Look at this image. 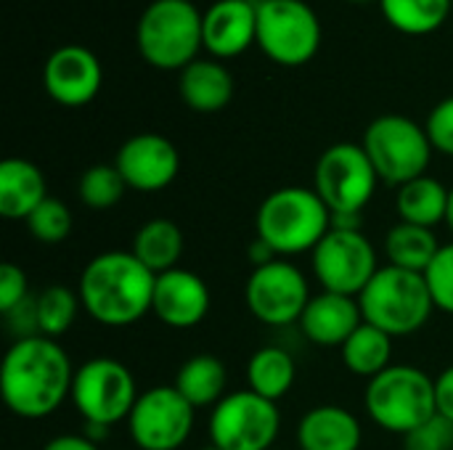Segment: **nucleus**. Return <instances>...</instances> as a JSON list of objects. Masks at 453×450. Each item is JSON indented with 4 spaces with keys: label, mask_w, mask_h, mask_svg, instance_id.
I'll return each instance as SVG.
<instances>
[{
    "label": "nucleus",
    "mask_w": 453,
    "mask_h": 450,
    "mask_svg": "<svg viewBox=\"0 0 453 450\" xmlns=\"http://www.w3.org/2000/svg\"><path fill=\"white\" fill-rule=\"evenodd\" d=\"M295 379H297V363L279 345L260 347L247 361V390H252L255 395L271 403H279L284 395H289Z\"/></svg>",
    "instance_id": "obj_24"
},
{
    "label": "nucleus",
    "mask_w": 453,
    "mask_h": 450,
    "mask_svg": "<svg viewBox=\"0 0 453 450\" xmlns=\"http://www.w3.org/2000/svg\"><path fill=\"white\" fill-rule=\"evenodd\" d=\"M35 308H37L40 334L48 339H58L77 321L82 302H80V294L74 289L53 284V286H45L40 294H35Z\"/></svg>",
    "instance_id": "obj_30"
},
{
    "label": "nucleus",
    "mask_w": 453,
    "mask_h": 450,
    "mask_svg": "<svg viewBox=\"0 0 453 450\" xmlns=\"http://www.w3.org/2000/svg\"><path fill=\"white\" fill-rule=\"evenodd\" d=\"M104 82L101 61L82 45L56 48L42 66V85L48 95L69 109L90 103Z\"/></svg>",
    "instance_id": "obj_16"
},
{
    "label": "nucleus",
    "mask_w": 453,
    "mask_h": 450,
    "mask_svg": "<svg viewBox=\"0 0 453 450\" xmlns=\"http://www.w3.org/2000/svg\"><path fill=\"white\" fill-rule=\"evenodd\" d=\"M138 400L133 371L117 358H90L74 371L72 403L85 424L114 427L127 422Z\"/></svg>",
    "instance_id": "obj_9"
},
{
    "label": "nucleus",
    "mask_w": 453,
    "mask_h": 450,
    "mask_svg": "<svg viewBox=\"0 0 453 450\" xmlns=\"http://www.w3.org/2000/svg\"><path fill=\"white\" fill-rule=\"evenodd\" d=\"M361 324H364V313L358 297L321 292L311 297L300 318V332L308 342L319 347H342Z\"/></svg>",
    "instance_id": "obj_19"
},
{
    "label": "nucleus",
    "mask_w": 453,
    "mask_h": 450,
    "mask_svg": "<svg viewBox=\"0 0 453 450\" xmlns=\"http://www.w3.org/2000/svg\"><path fill=\"white\" fill-rule=\"evenodd\" d=\"M226 385H228L226 363L210 353L188 358L175 377V390L194 408H215L226 398Z\"/></svg>",
    "instance_id": "obj_25"
},
{
    "label": "nucleus",
    "mask_w": 453,
    "mask_h": 450,
    "mask_svg": "<svg viewBox=\"0 0 453 450\" xmlns=\"http://www.w3.org/2000/svg\"><path fill=\"white\" fill-rule=\"evenodd\" d=\"M361 146L369 154L380 180L395 188L414 178L427 175V167L435 151L427 138V130L403 114L377 117L366 127Z\"/></svg>",
    "instance_id": "obj_7"
},
{
    "label": "nucleus",
    "mask_w": 453,
    "mask_h": 450,
    "mask_svg": "<svg viewBox=\"0 0 453 450\" xmlns=\"http://www.w3.org/2000/svg\"><path fill=\"white\" fill-rule=\"evenodd\" d=\"M425 281L430 286L435 310L453 316V241L441 247V252L425 273Z\"/></svg>",
    "instance_id": "obj_33"
},
{
    "label": "nucleus",
    "mask_w": 453,
    "mask_h": 450,
    "mask_svg": "<svg viewBox=\"0 0 453 450\" xmlns=\"http://www.w3.org/2000/svg\"><path fill=\"white\" fill-rule=\"evenodd\" d=\"M311 263L324 292L345 297H361V292L380 271L377 249L369 236H364V231L332 228L311 252Z\"/></svg>",
    "instance_id": "obj_12"
},
{
    "label": "nucleus",
    "mask_w": 453,
    "mask_h": 450,
    "mask_svg": "<svg viewBox=\"0 0 453 450\" xmlns=\"http://www.w3.org/2000/svg\"><path fill=\"white\" fill-rule=\"evenodd\" d=\"M350 3H372V0H350Z\"/></svg>",
    "instance_id": "obj_42"
},
{
    "label": "nucleus",
    "mask_w": 453,
    "mask_h": 450,
    "mask_svg": "<svg viewBox=\"0 0 453 450\" xmlns=\"http://www.w3.org/2000/svg\"><path fill=\"white\" fill-rule=\"evenodd\" d=\"M255 42L273 64L303 66L321 48V21L303 0H260Z\"/></svg>",
    "instance_id": "obj_10"
},
{
    "label": "nucleus",
    "mask_w": 453,
    "mask_h": 450,
    "mask_svg": "<svg viewBox=\"0 0 453 450\" xmlns=\"http://www.w3.org/2000/svg\"><path fill=\"white\" fill-rule=\"evenodd\" d=\"M178 90L188 109H194L199 114H215L231 103L236 85H234L231 72L220 61L196 58L194 64H188L180 72Z\"/></svg>",
    "instance_id": "obj_22"
},
{
    "label": "nucleus",
    "mask_w": 453,
    "mask_h": 450,
    "mask_svg": "<svg viewBox=\"0 0 453 450\" xmlns=\"http://www.w3.org/2000/svg\"><path fill=\"white\" fill-rule=\"evenodd\" d=\"M196 408L175 390V385H157L138 395L127 430L138 450H178L194 432Z\"/></svg>",
    "instance_id": "obj_14"
},
{
    "label": "nucleus",
    "mask_w": 453,
    "mask_h": 450,
    "mask_svg": "<svg viewBox=\"0 0 453 450\" xmlns=\"http://www.w3.org/2000/svg\"><path fill=\"white\" fill-rule=\"evenodd\" d=\"M403 450H453V422L435 414L403 438Z\"/></svg>",
    "instance_id": "obj_34"
},
{
    "label": "nucleus",
    "mask_w": 453,
    "mask_h": 450,
    "mask_svg": "<svg viewBox=\"0 0 453 450\" xmlns=\"http://www.w3.org/2000/svg\"><path fill=\"white\" fill-rule=\"evenodd\" d=\"M364 321L385 334L409 337L427 326L435 302L425 273H411L395 265H382L358 297Z\"/></svg>",
    "instance_id": "obj_5"
},
{
    "label": "nucleus",
    "mask_w": 453,
    "mask_h": 450,
    "mask_svg": "<svg viewBox=\"0 0 453 450\" xmlns=\"http://www.w3.org/2000/svg\"><path fill=\"white\" fill-rule=\"evenodd\" d=\"M427 138L433 143L435 151L453 156V95L451 98H443L427 117Z\"/></svg>",
    "instance_id": "obj_35"
},
{
    "label": "nucleus",
    "mask_w": 453,
    "mask_h": 450,
    "mask_svg": "<svg viewBox=\"0 0 453 450\" xmlns=\"http://www.w3.org/2000/svg\"><path fill=\"white\" fill-rule=\"evenodd\" d=\"M247 255H250V263H252V268H263V265H268V263L279 260V255L273 252V247H271V244H265L260 236H255V241L250 244Z\"/></svg>",
    "instance_id": "obj_40"
},
{
    "label": "nucleus",
    "mask_w": 453,
    "mask_h": 450,
    "mask_svg": "<svg viewBox=\"0 0 453 450\" xmlns=\"http://www.w3.org/2000/svg\"><path fill=\"white\" fill-rule=\"evenodd\" d=\"M443 244H438L435 231L414 223H395L385 236V255L388 265L411 271V273H427L435 255Z\"/></svg>",
    "instance_id": "obj_27"
},
{
    "label": "nucleus",
    "mask_w": 453,
    "mask_h": 450,
    "mask_svg": "<svg viewBox=\"0 0 453 450\" xmlns=\"http://www.w3.org/2000/svg\"><path fill=\"white\" fill-rule=\"evenodd\" d=\"M446 225H449V231H451V236H453V186H451V191H449V210H446Z\"/></svg>",
    "instance_id": "obj_41"
},
{
    "label": "nucleus",
    "mask_w": 453,
    "mask_h": 450,
    "mask_svg": "<svg viewBox=\"0 0 453 450\" xmlns=\"http://www.w3.org/2000/svg\"><path fill=\"white\" fill-rule=\"evenodd\" d=\"M74 371L69 353L56 339L42 334L13 339L0 366L3 403L19 419H45L72 400Z\"/></svg>",
    "instance_id": "obj_1"
},
{
    "label": "nucleus",
    "mask_w": 453,
    "mask_h": 450,
    "mask_svg": "<svg viewBox=\"0 0 453 450\" xmlns=\"http://www.w3.org/2000/svg\"><path fill=\"white\" fill-rule=\"evenodd\" d=\"M435 406L443 419L453 422V366L435 377Z\"/></svg>",
    "instance_id": "obj_38"
},
{
    "label": "nucleus",
    "mask_w": 453,
    "mask_h": 450,
    "mask_svg": "<svg viewBox=\"0 0 453 450\" xmlns=\"http://www.w3.org/2000/svg\"><path fill=\"white\" fill-rule=\"evenodd\" d=\"M29 297V281L21 265L16 263H3L0 265V313L13 310Z\"/></svg>",
    "instance_id": "obj_36"
},
{
    "label": "nucleus",
    "mask_w": 453,
    "mask_h": 450,
    "mask_svg": "<svg viewBox=\"0 0 453 450\" xmlns=\"http://www.w3.org/2000/svg\"><path fill=\"white\" fill-rule=\"evenodd\" d=\"M364 430L356 414L334 403L311 408L297 424L300 450H358Z\"/></svg>",
    "instance_id": "obj_20"
},
{
    "label": "nucleus",
    "mask_w": 453,
    "mask_h": 450,
    "mask_svg": "<svg viewBox=\"0 0 453 450\" xmlns=\"http://www.w3.org/2000/svg\"><path fill=\"white\" fill-rule=\"evenodd\" d=\"M48 199V183L42 170L29 159L0 162V215L5 220H24Z\"/></svg>",
    "instance_id": "obj_21"
},
{
    "label": "nucleus",
    "mask_w": 453,
    "mask_h": 450,
    "mask_svg": "<svg viewBox=\"0 0 453 450\" xmlns=\"http://www.w3.org/2000/svg\"><path fill=\"white\" fill-rule=\"evenodd\" d=\"M42 450H101L93 440H88L85 435H58L53 440L45 443Z\"/></svg>",
    "instance_id": "obj_39"
},
{
    "label": "nucleus",
    "mask_w": 453,
    "mask_h": 450,
    "mask_svg": "<svg viewBox=\"0 0 453 450\" xmlns=\"http://www.w3.org/2000/svg\"><path fill=\"white\" fill-rule=\"evenodd\" d=\"M369 419L390 435L406 438L438 414L435 379L417 366L393 363L374 379L364 393Z\"/></svg>",
    "instance_id": "obj_4"
},
{
    "label": "nucleus",
    "mask_w": 453,
    "mask_h": 450,
    "mask_svg": "<svg viewBox=\"0 0 453 450\" xmlns=\"http://www.w3.org/2000/svg\"><path fill=\"white\" fill-rule=\"evenodd\" d=\"M204 450H220V448H215V446H210V448H204Z\"/></svg>",
    "instance_id": "obj_43"
},
{
    "label": "nucleus",
    "mask_w": 453,
    "mask_h": 450,
    "mask_svg": "<svg viewBox=\"0 0 453 450\" xmlns=\"http://www.w3.org/2000/svg\"><path fill=\"white\" fill-rule=\"evenodd\" d=\"M212 297L204 278L186 268H173L159 273L154 281L151 313L170 329H194L210 313Z\"/></svg>",
    "instance_id": "obj_17"
},
{
    "label": "nucleus",
    "mask_w": 453,
    "mask_h": 450,
    "mask_svg": "<svg viewBox=\"0 0 453 450\" xmlns=\"http://www.w3.org/2000/svg\"><path fill=\"white\" fill-rule=\"evenodd\" d=\"M380 175L361 143L329 146L313 170V188L334 215H364L374 199Z\"/></svg>",
    "instance_id": "obj_8"
},
{
    "label": "nucleus",
    "mask_w": 453,
    "mask_h": 450,
    "mask_svg": "<svg viewBox=\"0 0 453 450\" xmlns=\"http://www.w3.org/2000/svg\"><path fill=\"white\" fill-rule=\"evenodd\" d=\"M154 276L167 273L178 268L183 257V233L180 228L167 220V217H154L146 220L135 236H133V249H130Z\"/></svg>",
    "instance_id": "obj_26"
},
{
    "label": "nucleus",
    "mask_w": 453,
    "mask_h": 450,
    "mask_svg": "<svg viewBox=\"0 0 453 450\" xmlns=\"http://www.w3.org/2000/svg\"><path fill=\"white\" fill-rule=\"evenodd\" d=\"M154 281L157 276L133 252L111 249L96 255L82 268L77 294L96 324L125 329L151 313Z\"/></svg>",
    "instance_id": "obj_2"
},
{
    "label": "nucleus",
    "mask_w": 453,
    "mask_h": 450,
    "mask_svg": "<svg viewBox=\"0 0 453 450\" xmlns=\"http://www.w3.org/2000/svg\"><path fill=\"white\" fill-rule=\"evenodd\" d=\"M204 48L218 58L242 56L257 40V3L218 0L202 16Z\"/></svg>",
    "instance_id": "obj_18"
},
{
    "label": "nucleus",
    "mask_w": 453,
    "mask_h": 450,
    "mask_svg": "<svg viewBox=\"0 0 453 450\" xmlns=\"http://www.w3.org/2000/svg\"><path fill=\"white\" fill-rule=\"evenodd\" d=\"M3 316H5L8 332H11L16 339L40 334V329H37V308H35V297H32V294H29L21 305H16L13 310H8V313H3Z\"/></svg>",
    "instance_id": "obj_37"
},
{
    "label": "nucleus",
    "mask_w": 453,
    "mask_h": 450,
    "mask_svg": "<svg viewBox=\"0 0 453 450\" xmlns=\"http://www.w3.org/2000/svg\"><path fill=\"white\" fill-rule=\"evenodd\" d=\"M27 228H29L32 239L40 241V244H61L72 233V212L61 199L48 196L27 217Z\"/></svg>",
    "instance_id": "obj_32"
},
{
    "label": "nucleus",
    "mask_w": 453,
    "mask_h": 450,
    "mask_svg": "<svg viewBox=\"0 0 453 450\" xmlns=\"http://www.w3.org/2000/svg\"><path fill=\"white\" fill-rule=\"evenodd\" d=\"M385 19L403 34H430L451 13V0H380Z\"/></svg>",
    "instance_id": "obj_29"
},
{
    "label": "nucleus",
    "mask_w": 453,
    "mask_h": 450,
    "mask_svg": "<svg viewBox=\"0 0 453 450\" xmlns=\"http://www.w3.org/2000/svg\"><path fill=\"white\" fill-rule=\"evenodd\" d=\"M127 188L141 194L165 191L180 172V154L175 143L159 133H138L127 138L114 159Z\"/></svg>",
    "instance_id": "obj_15"
},
{
    "label": "nucleus",
    "mask_w": 453,
    "mask_h": 450,
    "mask_svg": "<svg viewBox=\"0 0 453 450\" xmlns=\"http://www.w3.org/2000/svg\"><path fill=\"white\" fill-rule=\"evenodd\" d=\"M127 183L114 164H93L80 175L77 194L90 210H111L125 196Z\"/></svg>",
    "instance_id": "obj_31"
},
{
    "label": "nucleus",
    "mask_w": 453,
    "mask_h": 450,
    "mask_svg": "<svg viewBox=\"0 0 453 450\" xmlns=\"http://www.w3.org/2000/svg\"><path fill=\"white\" fill-rule=\"evenodd\" d=\"M311 286L305 273L289 263V260H273L263 268H252L247 286H244V302L247 310L265 326H292L300 324L308 302H311Z\"/></svg>",
    "instance_id": "obj_13"
},
{
    "label": "nucleus",
    "mask_w": 453,
    "mask_h": 450,
    "mask_svg": "<svg viewBox=\"0 0 453 450\" xmlns=\"http://www.w3.org/2000/svg\"><path fill=\"white\" fill-rule=\"evenodd\" d=\"M340 353H342V363L350 374L374 379L377 374H382L385 369L393 366V337L364 321L348 337V342L340 347Z\"/></svg>",
    "instance_id": "obj_28"
},
{
    "label": "nucleus",
    "mask_w": 453,
    "mask_h": 450,
    "mask_svg": "<svg viewBox=\"0 0 453 450\" xmlns=\"http://www.w3.org/2000/svg\"><path fill=\"white\" fill-rule=\"evenodd\" d=\"M202 16L191 0H154L138 19L135 42L146 64L157 69H186L196 61L202 40Z\"/></svg>",
    "instance_id": "obj_6"
},
{
    "label": "nucleus",
    "mask_w": 453,
    "mask_h": 450,
    "mask_svg": "<svg viewBox=\"0 0 453 450\" xmlns=\"http://www.w3.org/2000/svg\"><path fill=\"white\" fill-rule=\"evenodd\" d=\"M257 236L279 257L313 252L332 231V212L316 188L284 186L268 194L255 215Z\"/></svg>",
    "instance_id": "obj_3"
},
{
    "label": "nucleus",
    "mask_w": 453,
    "mask_h": 450,
    "mask_svg": "<svg viewBox=\"0 0 453 450\" xmlns=\"http://www.w3.org/2000/svg\"><path fill=\"white\" fill-rule=\"evenodd\" d=\"M279 432V406L252 390L226 395L210 414V440L220 450H273Z\"/></svg>",
    "instance_id": "obj_11"
},
{
    "label": "nucleus",
    "mask_w": 453,
    "mask_h": 450,
    "mask_svg": "<svg viewBox=\"0 0 453 450\" xmlns=\"http://www.w3.org/2000/svg\"><path fill=\"white\" fill-rule=\"evenodd\" d=\"M273 450H284V448H273Z\"/></svg>",
    "instance_id": "obj_44"
},
{
    "label": "nucleus",
    "mask_w": 453,
    "mask_h": 450,
    "mask_svg": "<svg viewBox=\"0 0 453 450\" xmlns=\"http://www.w3.org/2000/svg\"><path fill=\"white\" fill-rule=\"evenodd\" d=\"M451 3H453V0H451Z\"/></svg>",
    "instance_id": "obj_45"
},
{
    "label": "nucleus",
    "mask_w": 453,
    "mask_h": 450,
    "mask_svg": "<svg viewBox=\"0 0 453 450\" xmlns=\"http://www.w3.org/2000/svg\"><path fill=\"white\" fill-rule=\"evenodd\" d=\"M449 191L438 178L422 175L403 186H398L395 194V212L401 223H414L425 228H435L438 223H446L449 210Z\"/></svg>",
    "instance_id": "obj_23"
}]
</instances>
